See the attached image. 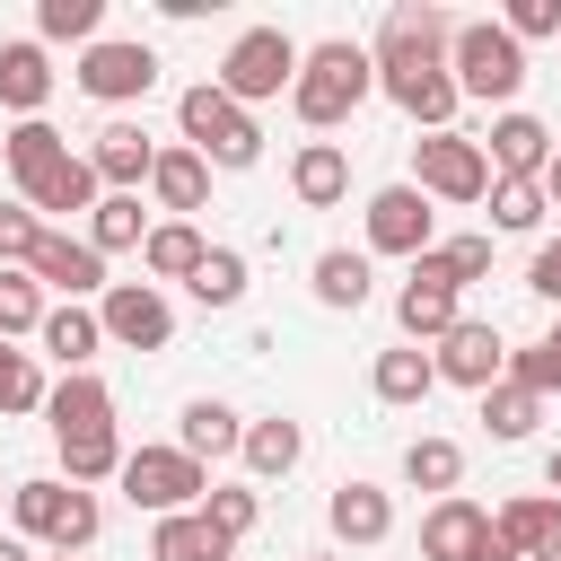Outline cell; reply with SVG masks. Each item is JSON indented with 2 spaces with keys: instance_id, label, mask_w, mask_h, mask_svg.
<instances>
[{
  "instance_id": "5bb4252c",
  "label": "cell",
  "mask_w": 561,
  "mask_h": 561,
  "mask_svg": "<svg viewBox=\"0 0 561 561\" xmlns=\"http://www.w3.org/2000/svg\"><path fill=\"white\" fill-rule=\"evenodd\" d=\"M491 175H517V184H543V167H552V131L526 114V105H508V114H491Z\"/></svg>"
},
{
  "instance_id": "30bf717a",
  "label": "cell",
  "mask_w": 561,
  "mask_h": 561,
  "mask_svg": "<svg viewBox=\"0 0 561 561\" xmlns=\"http://www.w3.org/2000/svg\"><path fill=\"white\" fill-rule=\"evenodd\" d=\"M96 324H105V342H123V351H167V342H175V307H167L158 280H114V289L96 298Z\"/></svg>"
},
{
  "instance_id": "7bdbcfd3",
  "label": "cell",
  "mask_w": 561,
  "mask_h": 561,
  "mask_svg": "<svg viewBox=\"0 0 561 561\" xmlns=\"http://www.w3.org/2000/svg\"><path fill=\"white\" fill-rule=\"evenodd\" d=\"M508 377H517V386H535V394H561V316H552V333H543V342L508 351Z\"/></svg>"
},
{
  "instance_id": "ee69618b",
  "label": "cell",
  "mask_w": 561,
  "mask_h": 561,
  "mask_svg": "<svg viewBox=\"0 0 561 561\" xmlns=\"http://www.w3.org/2000/svg\"><path fill=\"white\" fill-rule=\"evenodd\" d=\"M35 245H44V219H35L26 202H0V272H26Z\"/></svg>"
},
{
  "instance_id": "f5cc1de1",
  "label": "cell",
  "mask_w": 561,
  "mask_h": 561,
  "mask_svg": "<svg viewBox=\"0 0 561 561\" xmlns=\"http://www.w3.org/2000/svg\"><path fill=\"white\" fill-rule=\"evenodd\" d=\"M307 561H342V552H307Z\"/></svg>"
},
{
  "instance_id": "277c9868",
  "label": "cell",
  "mask_w": 561,
  "mask_h": 561,
  "mask_svg": "<svg viewBox=\"0 0 561 561\" xmlns=\"http://www.w3.org/2000/svg\"><path fill=\"white\" fill-rule=\"evenodd\" d=\"M175 123H184V149H202L210 167H254L263 158V123L219 88V79H193L175 96Z\"/></svg>"
},
{
  "instance_id": "83f0119b",
  "label": "cell",
  "mask_w": 561,
  "mask_h": 561,
  "mask_svg": "<svg viewBox=\"0 0 561 561\" xmlns=\"http://www.w3.org/2000/svg\"><path fill=\"white\" fill-rule=\"evenodd\" d=\"M202 263H210V237H202L193 219H158L149 245H140V272H149V280H193Z\"/></svg>"
},
{
  "instance_id": "836d02e7",
  "label": "cell",
  "mask_w": 561,
  "mask_h": 561,
  "mask_svg": "<svg viewBox=\"0 0 561 561\" xmlns=\"http://www.w3.org/2000/svg\"><path fill=\"white\" fill-rule=\"evenodd\" d=\"M403 482H412V491L456 500V482H465V447H456V438H438V430H430V438H412V447H403Z\"/></svg>"
},
{
  "instance_id": "74e56055",
  "label": "cell",
  "mask_w": 561,
  "mask_h": 561,
  "mask_svg": "<svg viewBox=\"0 0 561 561\" xmlns=\"http://www.w3.org/2000/svg\"><path fill=\"white\" fill-rule=\"evenodd\" d=\"M44 280L35 272H0V342H18V333H44Z\"/></svg>"
},
{
  "instance_id": "8d00e7d4",
  "label": "cell",
  "mask_w": 561,
  "mask_h": 561,
  "mask_svg": "<svg viewBox=\"0 0 561 561\" xmlns=\"http://www.w3.org/2000/svg\"><path fill=\"white\" fill-rule=\"evenodd\" d=\"M123 456H131V447H123L114 430H96V438H61V482H79V491H88V482H114Z\"/></svg>"
},
{
  "instance_id": "f35d334b",
  "label": "cell",
  "mask_w": 561,
  "mask_h": 561,
  "mask_svg": "<svg viewBox=\"0 0 561 561\" xmlns=\"http://www.w3.org/2000/svg\"><path fill=\"white\" fill-rule=\"evenodd\" d=\"M44 368H35V351H18V342H0V412H44Z\"/></svg>"
},
{
  "instance_id": "5b68a950",
  "label": "cell",
  "mask_w": 561,
  "mask_h": 561,
  "mask_svg": "<svg viewBox=\"0 0 561 561\" xmlns=\"http://www.w3.org/2000/svg\"><path fill=\"white\" fill-rule=\"evenodd\" d=\"M447 53H456V18H447V9H430V0H394V9L377 18V44H368L377 79H421V70H447Z\"/></svg>"
},
{
  "instance_id": "f546056e",
  "label": "cell",
  "mask_w": 561,
  "mask_h": 561,
  "mask_svg": "<svg viewBox=\"0 0 561 561\" xmlns=\"http://www.w3.org/2000/svg\"><path fill=\"white\" fill-rule=\"evenodd\" d=\"M237 543L202 517V508H184V517H158V535H149V561H228Z\"/></svg>"
},
{
  "instance_id": "7a4b0ae2",
  "label": "cell",
  "mask_w": 561,
  "mask_h": 561,
  "mask_svg": "<svg viewBox=\"0 0 561 561\" xmlns=\"http://www.w3.org/2000/svg\"><path fill=\"white\" fill-rule=\"evenodd\" d=\"M9 517H18V535H26V543H53L61 561H79V552L105 535V508H96V491H79V482H61V473H35V482H18V491H9Z\"/></svg>"
},
{
  "instance_id": "2e32d148",
  "label": "cell",
  "mask_w": 561,
  "mask_h": 561,
  "mask_svg": "<svg viewBox=\"0 0 561 561\" xmlns=\"http://www.w3.org/2000/svg\"><path fill=\"white\" fill-rule=\"evenodd\" d=\"M482 543H491V508H473L465 491H456V500H430V517H421V561H482Z\"/></svg>"
},
{
  "instance_id": "1f68e13d",
  "label": "cell",
  "mask_w": 561,
  "mask_h": 561,
  "mask_svg": "<svg viewBox=\"0 0 561 561\" xmlns=\"http://www.w3.org/2000/svg\"><path fill=\"white\" fill-rule=\"evenodd\" d=\"M35 44H105V0H35Z\"/></svg>"
},
{
  "instance_id": "ba28073f",
  "label": "cell",
  "mask_w": 561,
  "mask_h": 561,
  "mask_svg": "<svg viewBox=\"0 0 561 561\" xmlns=\"http://www.w3.org/2000/svg\"><path fill=\"white\" fill-rule=\"evenodd\" d=\"M412 184L430 202H491V149L465 131H421L412 140Z\"/></svg>"
},
{
  "instance_id": "4316f807",
  "label": "cell",
  "mask_w": 561,
  "mask_h": 561,
  "mask_svg": "<svg viewBox=\"0 0 561 561\" xmlns=\"http://www.w3.org/2000/svg\"><path fill=\"white\" fill-rule=\"evenodd\" d=\"M175 447H184L193 465H210V456H237V447H245V421H237L219 394H193V403H184V421H175Z\"/></svg>"
},
{
  "instance_id": "4fadbf2b",
  "label": "cell",
  "mask_w": 561,
  "mask_h": 561,
  "mask_svg": "<svg viewBox=\"0 0 561 561\" xmlns=\"http://www.w3.org/2000/svg\"><path fill=\"white\" fill-rule=\"evenodd\" d=\"M44 289H61L70 307H88V298H105L114 280H105V254L88 245V237H61V228H44V245H35V263H26Z\"/></svg>"
},
{
  "instance_id": "d590c367",
  "label": "cell",
  "mask_w": 561,
  "mask_h": 561,
  "mask_svg": "<svg viewBox=\"0 0 561 561\" xmlns=\"http://www.w3.org/2000/svg\"><path fill=\"white\" fill-rule=\"evenodd\" d=\"M0 158H9V175H18V184H35V175H44L53 158H70V140H61V131H53L44 114H35V123H9Z\"/></svg>"
},
{
  "instance_id": "d6986e66",
  "label": "cell",
  "mask_w": 561,
  "mask_h": 561,
  "mask_svg": "<svg viewBox=\"0 0 561 561\" xmlns=\"http://www.w3.org/2000/svg\"><path fill=\"white\" fill-rule=\"evenodd\" d=\"M491 526L517 543V561H561V500H552V491H517V500H500Z\"/></svg>"
},
{
  "instance_id": "ab89813d",
  "label": "cell",
  "mask_w": 561,
  "mask_h": 561,
  "mask_svg": "<svg viewBox=\"0 0 561 561\" xmlns=\"http://www.w3.org/2000/svg\"><path fill=\"white\" fill-rule=\"evenodd\" d=\"M543 210H552V202H543V184L491 175V228H517V237H526V228H543Z\"/></svg>"
},
{
  "instance_id": "f907efd6",
  "label": "cell",
  "mask_w": 561,
  "mask_h": 561,
  "mask_svg": "<svg viewBox=\"0 0 561 561\" xmlns=\"http://www.w3.org/2000/svg\"><path fill=\"white\" fill-rule=\"evenodd\" d=\"M543 482H552V500H561V447H552V456H543Z\"/></svg>"
},
{
  "instance_id": "ffe728a7",
  "label": "cell",
  "mask_w": 561,
  "mask_h": 561,
  "mask_svg": "<svg viewBox=\"0 0 561 561\" xmlns=\"http://www.w3.org/2000/svg\"><path fill=\"white\" fill-rule=\"evenodd\" d=\"M18 193H26V210H35V219H44V210H53V219H70V210H96V202H105V184H96L88 149L53 158V167H44L35 184H18Z\"/></svg>"
},
{
  "instance_id": "8992f818",
  "label": "cell",
  "mask_w": 561,
  "mask_h": 561,
  "mask_svg": "<svg viewBox=\"0 0 561 561\" xmlns=\"http://www.w3.org/2000/svg\"><path fill=\"white\" fill-rule=\"evenodd\" d=\"M298 61H307V44H298V35H280V26H245V35L219 53V88L254 114V105H272V96H289V88H298Z\"/></svg>"
},
{
  "instance_id": "d6a6232c",
  "label": "cell",
  "mask_w": 561,
  "mask_h": 561,
  "mask_svg": "<svg viewBox=\"0 0 561 561\" xmlns=\"http://www.w3.org/2000/svg\"><path fill=\"white\" fill-rule=\"evenodd\" d=\"M368 289H377L368 254H351V245H324V254H316V298H324V307H351V316H359Z\"/></svg>"
},
{
  "instance_id": "44dd1931",
  "label": "cell",
  "mask_w": 561,
  "mask_h": 561,
  "mask_svg": "<svg viewBox=\"0 0 561 561\" xmlns=\"http://www.w3.org/2000/svg\"><path fill=\"white\" fill-rule=\"evenodd\" d=\"M394 324H403V342H447L456 324H465V289H447V280H403L394 289Z\"/></svg>"
},
{
  "instance_id": "e575fe53",
  "label": "cell",
  "mask_w": 561,
  "mask_h": 561,
  "mask_svg": "<svg viewBox=\"0 0 561 561\" xmlns=\"http://www.w3.org/2000/svg\"><path fill=\"white\" fill-rule=\"evenodd\" d=\"M535 421H543V394L535 386H517V377H500L491 394H482V430L508 447V438H535Z\"/></svg>"
},
{
  "instance_id": "d4e9b609",
  "label": "cell",
  "mask_w": 561,
  "mask_h": 561,
  "mask_svg": "<svg viewBox=\"0 0 561 561\" xmlns=\"http://www.w3.org/2000/svg\"><path fill=\"white\" fill-rule=\"evenodd\" d=\"M289 193H298L307 210H333V202L351 193V158H342V140H298V158H289Z\"/></svg>"
},
{
  "instance_id": "816d5d0a",
  "label": "cell",
  "mask_w": 561,
  "mask_h": 561,
  "mask_svg": "<svg viewBox=\"0 0 561 561\" xmlns=\"http://www.w3.org/2000/svg\"><path fill=\"white\" fill-rule=\"evenodd\" d=\"M9 491H18V482H0V508H9Z\"/></svg>"
},
{
  "instance_id": "681fc988",
  "label": "cell",
  "mask_w": 561,
  "mask_h": 561,
  "mask_svg": "<svg viewBox=\"0 0 561 561\" xmlns=\"http://www.w3.org/2000/svg\"><path fill=\"white\" fill-rule=\"evenodd\" d=\"M0 561H35V543L26 535H0Z\"/></svg>"
},
{
  "instance_id": "7c38bea8",
  "label": "cell",
  "mask_w": 561,
  "mask_h": 561,
  "mask_svg": "<svg viewBox=\"0 0 561 561\" xmlns=\"http://www.w3.org/2000/svg\"><path fill=\"white\" fill-rule=\"evenodd\" d=\"M430 359H438V386H465V394H491V386L508 377V342H500V324H482V316H465L447 342H430Z\"/></svg>"
},
{
  "instance_id": "c3c4849f",
  "label": "cell",
  "mask_w": 561,
  "mask_h": 561,
  "mask_svg": "<svg viewBox=\"0 0 561 561\" xmlns=\"http://www.w3.org/2000/svg\"><path fill=\"white\" fill-rule=\"evenodd\" d=\"M543 202L561 210V149H552V167H543Z\"/></svg>"
},
{
  "instance_id": "7402d4cb",
  "label": "cell",
  "mask_w": 561,
  "mask_h": 561,
  "mask_svg": "<svg viewBox=\"0 0 561 561\" xmlns=\"http://www.w3.org/2000/svg\"><path fill=\"white\" fill-rule=\"evenodd\" d=\"M149 193H158V210H167V219H193V210L210 202V158H202V149H184V140H167V149H158V167H149Z\"/></svg>"
},
{
  "instance_id": "bcb514c9",
  "label": "cell",
  "mask_w": 561,
  "mask_h": 561,
  "mask_svg": "<svg viewBox=\"0 0 561 561\" xmlns=\"http://www.w3.org/2000/svg\"><path fill=\"white\" fill-rule=\"evenodd\" d=\"M500 26H508L517 44H543V35H561V0H508Z\"/></svg>"
},
{
  "instance_id": "f6af8a7d",
  "label": "cell",
  "mask_w": 561,
  "mask_h": 561,
  "mask_svg": "<svg viewBox=\"0 0 561 561\" xmlns=\"http://www.w3.org/2000/svg\"><path fill=\"white\" fill-rule=\"evenodd\" d=\"M430 254L447 263V280H456V289L491 280V237H447V245H430Z\"/></svg>"
},
{
  "instance_id": "db71d44e",
  "label": "cell",
  "mask_w": 561,
  "mask_h": 561,
  "mask_svg": "<svg viewBox=\"0 0 561 561\" xmlns=\"http://www.w3.org/2000/svg\"><path fill=\"white\" fill-rule=\"evenodd\" d=\"M53 561H61V552H53Z\"/></svg>"
},
{
  "instance_id": "60d3db41",
  "label": "cell",
  "mask_w": 561,
  "mask_h": 561,
  "mask_svg": "<svg viewBox=\"0 0 561 561\" xmlns=\"http://www.w3.org/2000/svg\"><path fill=\"white\" fill-rule=\"evenodd\" d=\"M184 289H193L202 307H237V298H245V254H237V245H210V263H202Z\"/></svg>"
},
{
  "instance_id": "f1b7e54d",
  "label": "cell",
  "mask_w": 561,
  "mask_h": 561,
  "mask_svg": "<svg viewBox=\"0 0 561 561\" xmlns=\"http://www.w3.org/2000/svg\"><path fill=\"white\" fill-rule=\"evenodd\" d=\"M237 456H245V473H254V482H280V473H298L307 430H298V421H280V412H272V421H245V447H237Z\"/></svg>"
},
{
  "instance_id": "7dc6e473",
  "label": "cell",
  "mask_w": 561,
  "mask_h": 561,
  "mask_svg": "<svg viewBox=\"0 0 561 561\" xmlns=\"http://www.w3.org/2000/svg\"><path fill=\"white\" fill-rule=\"evenodd\" d=\"M526 289H535L543 307H561V237H543V245H535V263H526Z\"/></svg>"
},
{
  "instance_id": "9c48e42d",
  "label": "cell",
  "mask_w": 561,
  "mask_h": 561,
  "mask_svg": "<svg viewBox=\"0 0 561 561\" xmlns=\"http://www.w3.org/2000/svg\"><path fill=\"white\" fill-rule=\"evenodd\" d=\"M96 105H131V96H149L158 88V53L140 44V35H105V44H88L79 53V70H70Z\"/></svg>"
},
{
  "instance_id": "603a6c76",
  "label": "cell",
  "mask_w": 561,
  "mask_h": 561,
  "mask_svg": "<svg viewBox=\"0 0 561 561\" xmlns=\"http://www.w3.org/2000/svg\"><path fill=\"white\" fill-rule=\"evenodd\" d=\"M324 517H333V543H351V552H368V543L394 535V500H386L377 482H342V491L324 500Z\"/></svg>"
},
{
  "instance_id": "b9f144b4",
  "label": "cell",
  "mask_w": 561,
  "mask_h": 561,
  "mask_svg": "<svg viewBox=\"0 0 561 561\" xmlns=\"http://www.w3.org/2000/svg\"><path fill=\"white\" fill-rule=\"evenodd\" d=\"M202 517L228 535V543H245L254 535V517H263V500L245 491V482H210V500H202Z\"/></svg>"
},
{
  "instance_id": "52a82bcc",
  "label": "cell",
  "mask_w": 561,
  "mask_h": 561,
  "mask_svg": "<svg viewBox=\"0 0 561 561\" xmlns=\"http://www.w3.org/2000/svg\"><path fill=\"white\" fill-rule=\"evenodd\" d=\"M114 482H123V500L149 508V517H184V508L210 500V465H193L184 447H131Z\"/></svg>"
},
{
  "instance_id": "484cf974",
  "label": "cell",
  "mask_w": 561,
  "mask_h": 561,
  "mask_svg": "<svg viewBox=\"0 0 561 561\" xmlns=\"http://www.w3.org/2000/svg\"><path fill=\"white\" fill-rule=\"evenodd\" d=\"M35 342H44V359H61V377H79V368H96L105 324H96V307H70V298H61V307L44 316V333H35Z\"/></svg>"
},
{
  "instance_id": "8fae6325",
  "label": "cell",
  "mask_w": 561,
  "mask_h": 561,
  "mask_svg": "<svg viewBox=\"0 0 561 561\" xmlns=\"http://www.w3.org/2000/svg\"><path fill=\"white\" fill-rule=\"evenodd\" d=\"M438 237H430V193L421 184H377L368 193V254H403L421 263Z\"/></svg>"
},
{
  "instance_id": "cb8c5ba5",
  "label": "cell",
  "mask_w": 561,
  "mask_h": 561,
  "mask_svg": "<svg viewBox=\"0 0 561 561\" xmlns=\"http://www.w3.org/2000/svg\"><path fill=\"white\" fill-rule=\"evenodd\" d=\"M368 386H377V403H394V412H412V403H430V394H438V359H430L421 342H394V351H377V368H368Z\"/></svg>"
},
{
  "instance_id": "e0dca14e",
  "label": "cell",
  "mask_w": 561,
  "mask_h": 561,
  "mask_svg": "<svg viewBox=\"0 0 561 561\" xmlns=\"http://www.w3.org/2000/svg\"><path fill=\"white\" fill-rule=\"evenodd\" d=\"M88 167H96V184H105V193H140V184H149V167H158V140H149L140 123H105V131L88 140Z\"/></svg>"
},
{
  "instance_id": "ac0fdd59",
  "label": "cell",
  "mask_w": 561,
  "mask_h": 561,
  "mask_svg": "<svg viewBox=\"0 0 561 561\" xmlns=\"http://www.w3.org/2000/svg\"><path fill=\"white\" fill-rule=\"evenodd\" d=\"M0 105H9L18 123H35V114L53 105V53H44L35 35H9V44H0Z\"/></svg>"
},
{
  "instance_id": "4dcf8cb0",
  "label": "cell",
  "mask_w": 561,
  "mask_h": 561,
  "mask_svg": "<svg viewBox=\"0 0 561 561\" xmlns=\"http://www.w3.org/2000/svg\"><path fill=\"white\" fill-rule=\"evenodd\" d=\"M149 210H140V193H105L96 210H88V245L96 254H131V245H149Z\"/></svg>"
},
{
  "instance_id": "6da1fadb",
  "label": "cell",
  "mask_w": 561,
  "mask_h": 561,
  "mask_svg": "<svg viewBox=\"0 0 561 561\" xmlns=\"http://www.w3.org/2000/svg\"><path fill=\"white\" fill-rule=\"evenodd\" d=\"M368 96H377V61H368V44H351V35H324V44H307V61H298V88H289V114H298L307 131H333V123H351Z\"/></svg>"
},
{
  "instance_id": "9a60e30c",
  "label": "cell",
  "mask_w": 561,
  "mask_h": 561,
  "mask_svg": "<svg viewBox=\"0 0 561 561\" xmlns=\"http://www.w3.org/2000/svg\"><path fill=\"white\" fill-rule=\"evenodd\" d=\"M44 421H53V447L61 438H96V430H114V386L96 368H79V377H61L44 394Z\"/></svg>"
},
{
  "instance_id": "3957f363",
  "label": "cell",
  "mask_w": 561,
  "mask_h": 561,
  "mask_svg": "<svg viewBox=\"0 0 561 561\" xmlns=\"http://www.w3.org/2000/svg\"><path fill=\"white\" fill-rule=\"evenodd\" d=\"M447 70H456V88L473 96V105H517V88H526V44L500 26V18H465L456 26V53H447Z\"/></svg>"
}]
</instances>
